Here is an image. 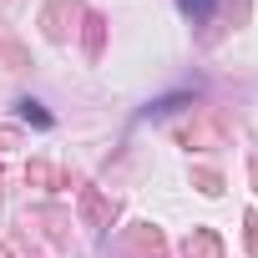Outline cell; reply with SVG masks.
I'll use <instances>...</instances> for the list:
<instances>
[{
    "instance_id": "14",
    "label": "cell",
    "mask_w": 258,
    "mask_h": 258,
    "mask_svg": "<svg viewBox=\"0 0 258 258\" xmlns=\"http://www.w3.org/2000/svg\"><path fill=\"white\" fill-rule=\"evenodd\" d=\"M253 192H258V157H253Z\"/></svg>"
},
{
    "instance_id": "13",
    "label": "cell",
    "mask_w": 258,
    "mask_h": 258,
    "mask_svg": "<svg viewBox=\"0 0 258 258\" xmlns=\"http://www.w3.org/2000/svg\"><path fill=\"white\" fill-rule=\"evenodd\" d=\"M21 137H16V126H0V152H6V147H16Z\"/></svg>"
},
{
    "instance_id": "9",
    "label": "cell",
    "mask_w": 258,
    "mask_h": 258,
    "mask_svg": "<svg viewBox=\"0 0 258 258\" xmlns=\"http://www.w3.org/2000/svg\"><path fill=\"white\" fill-rule=\"evenodd\" d=\"M21 116H26V121H36V126H51V116L41 111V101H21Z\"/></svg>"
},
{
    "instance_id": "2",
    "label": "cell",
    "mask_w": 258,
    "mask_h": 258,
    "mask_svg": "<svg viewBox=\"0 0 258 258\" xmlns=\"http://www.w3.org/2000/svg\"><path fill=\"white\" fill-rule=\"evenodd\" d=\"M76 16H81V0H46V6H41V31H46V41H66Z\"/></svg>"
},
{
    "instance_id": "8",
    "label": "cell",
    "mask_w": 258,
    "mask_h": 258,
    "mask_svg": "<svg viewBox=\"0 0 258 258\" xmlns=\"http://www.w3.org/2000/svg\"><path fill=\"white\" fill-rule=\"evenodd\" d=\"M26 177H31V182H46V187H56V182H61V172H56L51 162H31V172H26Z\"/></svg>"
},
{
    "instance_id": "1",
    "label": "cell",
    "mask_w": 258,
    "mask_h": 258,
    "mask_svg": "<svg viewBox=\"0 0 258 258\" xmlns=\"http://www.w3.org/2000/svg\"><path fill=\"white\" fill-rule=\"evenodd\" d=\"M177 142H182V147H198V152H213V147L228 142V132H223V121H218L213 111H192V116L177 126Z\"/></svg>"
},
{
    "instance_id": "11",
    "label": "cell",
    "mask_w": 258,
    "mask_h": 258,
    "mask_svg": "<svg viewBox=\"0 0 258 258\" xmlns=\"http://www.w3.org/2000/svg\"><path fill=\"white\" fill-rule=\"evenodd\" d=\"M243 228H248V253L258 258V213H248V218H243Z\"/></svg>"
},
{
    "instance_id": "4",
    "label": "cell",
    "mask_w": 258,
    "mask_h": 258,
    "mask_svg": "<svg viewBox=\"0 0 258 258\" xmlns=\"http://www.w3.org/2000/svg\"><path fill=\"white\" fill-rule=\"evenodd\" d=\"M126 253L132 258H167V243L152 223H137V228H126Z\"/></svg>"
},
{
    "instance_id": "12",
    "label": "cell",
    "mask_w": 258,
    "mask_h": 258,
    "mask_svg": "<svg viewBox=\"0 0 258 258\" xmlns=\"http://www.w3.org/2000/svg\"><path fill=\"white\" fill-rule=\"evenodd\" d=\"M177 6H182L187 16H208V11H213V0H177Z\"/></svg>"
},
{
    "instance_id": "3",
    "label": "cell",
    "mask_w": 258,
    "mask_h": 258,
    "mask_svg": "<svg viewBox=\"0 0 258 258\" xmlns=\"http://www.w3.org/2000/svg\"><path fill=\"white\" fill-rule=\"evenodd\" d=\"M76 198H81V223H86V228H96V233H101V228L116 218V203H111V198H101L91 182H81V187H76Z\"/></svg>"
},
{
    "instance_id": "5",
    "label": "cell",
    "mask_w": 258,
    "mask_h": 258,
    "mask_svg": "<svg viewBox=\"0 0 258 258\" xmlns=\"http://www.w3.org/2000/svg\"><path fill=\"white\" fill-rule=\"evenodd\" d=\"M182 258H223V238L213 228H192L182 243Z\"/></svg>"
},
{
    "instance_id": "6",
    "label": "cell",
    "mask_w": 258,
    "mask_h": 258,
    "mask_svg": "<svg viewBox=\"0 0 258 258\" xmlns=\"http://www.w3.org/2000/svg\"><path fill=\"white\" fill-rule=\"evenodd\" d=\"M101 36H106V21H101V16H86V56H91V61L101 56Z\"/></svg>"
},
{
    "instance_id": "7",
    "label": "cell",
    "mask_w": 258,
    "mask_h": 258,
    "mask_svg": "<svg viewBox=\"0 0 258 258\" xmlns=\"http://www.w3.org/2000/svg\"><path fill=\"white\" fill-rule=\"evenodd\" d=\"M192 187L208 192V198H218V192H223V177H218L213 167H192Z\"/></svg>"
},
{
    "instance_id": "15",
    "label": "cell",
    "mask_w": 258,
    "mask_h": 258,
    "mask_svg": "<svg viewBox=\"0 0 258 258\" xmlns=\"http://www.w3.org/2000/svg\"><path fill=\"white\" fill-rule=\"evenodd\" d=\"M6 6H16V0H6Z\"/></svg>"
},
{
    "instance_id": "10",
    "label": "cell",
    "mask_w": 258,
    "mask_h": 258,
    "mask_svg": "<svg viewBox=\"0 0 258 258\" xmlns=\"http://www.w3.org/2000/svg\"><path fill=\"white\" fill-rule=\"evenodd\" d=\"M0 56L11 61V71H26V56H21V46H11V41H0Z\"/></svg>"
}]
</instances>
